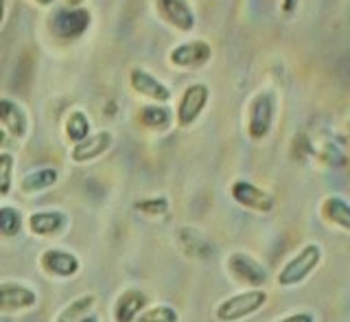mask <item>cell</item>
Segmentation results:
<instances>
[{"instance_id":"30","label":"cell","mask_w":350,"mask_h":322,"mask_svg":"<svg viewBox=\"0 0 350 322\" xmlns=\"http://www.w3.org/2000/svg\"><path fill=\"white\" fill-rule=\"evenodd\" d=\"M66 3H68V7H81L85 0H66Z\"/></svg>"},{"instance_id":"21","label":"cell","mask_w":350,"mask_h":322,"mask_svg":"<svg viewBox=\"0 0 350 322\" xmlns=\"http://www.w3.org/2000/svg\"><path fill=\"white\" fill-rule=\"evenodd\" d=\"M94 303H96V298L92 294H83L79 298H75L68 305H64V309L57 314L55 322H79L94 307Z\"/></svg>"},{"instance_id":"23","label":"cell","mask_w":350,"mask_h":322,"mask_svg":"<svg viewBox=\"0 0 350 322\" xmlns=\"http://www.w3.org/2000/svg\"><path fill=\"white\" fill-rule=\"evenodd\" d=\"M14 171H16V156L11 151H0V197H9L14 191Z\"/></svg>"},{"instance_id":"16","label":"cell","mask_w":350,"mask_h":322,"mask_svg":"<svg viewBox=\"0 0 350 322\" xmlns=\"http://www.w3.org/2000/svg\"><path fill=\"white\" fill-rule=\"evenodd\" d=\"M320 217L324 224L350 235V202L342 195H326L320 204Z\"/></svg>"},{"instance_id":"3","label":"cell","mask_w":350,"mask_h":322,"mask_svg":"<svg viewBox=\"0 0 350 322\" xmlns=\"http://www.w3.org/2000/svg\"><path fill=\"white\" fill-rule=\"evenodd\" d=\"M269 294L267 290H243L232 296L224 298L221 303L215 307L217 322H241L247 320L254 314H258L262 307L267 305Z\"/></svg>"},{"instance_id":"7","label":"cell","mask_w":350,"mask_h":322,"mask_svg":"<svg viewBox=\"0 0 350 322\" xmlns=\"http://www.w3.org/2000/svg\"><path fill=\"white\" fill-rule=\"evenodd\" d=\"M230 197H232L241 208L252 210V213H258V215H267L276 208V199H273L269 191H265L262 186L250 180H243V177H239V180L230 184Z\"/></svg>"},{"instance_id":"4","label":"cell","mask_w":350,"mask_h":322,"mask_svg":"<svg viewBox=\"0 0 350 322\" xmlns=\"http://www.w3.org/2000/svg\"><path fill=\"white\" fill-rule=\"evenodd\" d=\"M90 25L92 16L85 7H57L49 18L51 33L64 42L79 40Z\"/></svg>"},{"instance_id":"20","label":"cell","mask_w":350,"mask_h":322,"mask_svg":"<svg viewBox=\"0 0 350 322\" xmlns=\"http://www.w3.org/2000/svg\"><path fill=\"white\" fill-rule=\"evenodd\" d=\"M64 127H66V136H68V140L72 143V145L92 134L90 119H88V114L83 112V110H72V112L66 116Z\"/></svg>"},{"instance_id":"12","label":"cell","mask_w":350,"mask_h":322,"mask_svg":"<svg viewBox=\"0 0 350 322\" xmlns=\"http://www.w3.org/2000/svg\"><path fill=\"white\" fill-rule=\"evenodd\" d=\"M156 3L158 16L167 22L169 27L182 33H191L197 25V16L189 0H153Z\"/></svg>"},{"instance_id":"6","label":"cell","mask_w":350,"mask_h":322,"mask_svg":"<svg viewBox=\"0 0 350 322\" xmlns=\"http://www.w3.org/2000/svg\"><path fill=\"white\" fill-rule=\"evenodd\" d=\"M208 101H211V88L202 82H195L191 86L184 88V92L178 101V108H175V123H178L180 129L191 127L197 119L202 116V112L206 110Z\"/></svg>"},{"instance_id":"13","label":"cell","mask_w":350,"mask_h":322,"mask_svg":"<svg viewBox=\"0 0 350 322\" xmlns=\"http://www.w3.org/2000/svg\"><path fill=\"white\" fill-rule=\"evenodd\" d=\"M129 86L134 88L140 97L149 99L151 103H164V106H167L171 101V88L164 82H160L153 73L140 69V66H136V69L129 71Z\"/></svg>"},{"instance_id":"10","label":"cell","mask_w":350,"mask_h":322,"mask_svg":"<svg viewBox=\"0 0 350 322\" xmlns=\"http://www.w3.org/2000/svg\"><path fill=\"white\" fill-rule=\"evenodd\" d=\"M114 145V134L109 129H98L92 132L90 136L75 143L70 147V160L75 164H88V162H94L112 149Z\"/></svg>"},{"instance_id":"9","label":"cell","mask_w":350,"mask_h":322,"mask_svg":"<svg viewBox=\"0 0 350 322\" xmlns=\"http://www.w3.org/2000/svg\"><path fill=\"white\" fill-rule=\"evenodd\" d=\"M38 305V292L31 285H22L16 281L0 283V314L14 316L25 314L36 309Z\"/></svg>"},{"instance_id":"19","label":"cell","mask_w":350,"mask_h":322,"mask_svg":"<svg viewBox=\"0 0 350 322\" xmlns=\"http://www.w3.org/2000/svg\"><path fill=\"white\" fill-rule=\"evenodd\" d=\"M173 112L171 108H167L164 103H149V106H142L140 108V123L149 127V129H158V132H164L169 129L171 123H173Z\"/></svg>"},{"instance_id":"31","label":"cell","mask_w":350,"mask_h":322,"mask_svg":"<svg viewBox=\"0 0 350 322\" xmlns=\"http://www.w3.org/2000/svg\"><path fill=\"white\" fill-rule=\"evenodd\" d=\"M79 322H101V320H98L96 316H83V318H81Z\"/></svg>"},{"instance_id":"8","label":"cell","mask_w":350,"mask_h":322,"mask_svg":"<svg viewBox=\"0 0 350 322\" xmlns=\"http://www.w3.org/2000/svg\"><path fill=\"white\" fill-rule=\"evenodd\" d=\"M213 60V47L206 40H189L180 42L169 51V64L180 71L202 69Z\"/></svg>"},{"instance_id":"18","label":"cell","mask_w":350,"mask_h":322,"mask_svg":"<svg viewBox=\"0 0 350 322\" xmlns=\"http://www.w3.org/2000/svg\"><path fill=\"white\" fill-rule=\"evenodd\" d=\"M59 180V171L55 166H38L29 173L22 175L20 180V188L25 195H33V193H42L46 188H53Z\"/></svg>"},{"instance_id":"29","label":"cell","mask_w":350,"mask_h":322,"mask_svg":"<svg viewBox=\"0 0 350 322\" xmlns=\"http://www.w3.org/2000/svg\"><path fill=\"white\" fill-rule=\"evenodd\" d=\"M31 3H36L38 7H51L55 0H31Z\"/></svg>"},{"instance_id":"2","label":"cell","mask_w":350,"mask_h":322,"mask_svg":"<svg viewBox=\"0 0 350 322\" xmlns=\"http://www.w3.org/2000/svg\"><path fill=\"white\" fill-rule=\"evenodd\" d=\"M278 114V97L273 90H258L247 103V136L252 140H265Z\"/></svg>"},{"instance_id":"15","label":"cell","mask_w":350,"mask_h":322,"mask_svg":"<svg viewBox=\"0 0 350 322\" xmlns=\"http://www.w3.org/2000/svg\"><path fill=\"white\" fill-rule=\"evenodd\" d=\"M66 224H68V215L55 208L36 210L29 215V230L36 237H57L66 230Z\"/></svg>"},{"instance_id":"25","label":"cell","mask_w":350,"mask_h":322,"mask_svg":"<svg viewBox=\"0 0 350 322\" xmlns=\"http://www.w3.org/2000/svg\"><path fill=\"white\" fill-rule=\"evenodd\" d=\"M136 322H180V314L171 305H153L142 309Z\"/></svg>"},{"instance_id":"22","label":"cell","mask_w":350,"mask_h":322,"mask_svg":"<svg viewBox=\"0 0 350 322\" xmlns=\"http://www.w3.org/2000/svg\"><path fill=\"white\" fill-rule=\"evenodd\" d=\"M22 226H25V219L16 206H0V237H16L20 235Z\"/></svg>"},{"instance_id":"14","label":"cell","mask_w":350,"mask_h":322,"mask_svg":"<svg viewBox=\"0 0 350 322\" xmlns=\"http://www.w3.org/2000/svg\"><path fill=\"white\" fill-rule=\"evenodd\" d=\"M0 127L14 140H25L29 136V116L16 99L0 97Z\"/></svg>"},{"instance_id":"1","label":"cell","mask_w":350,"mask_h":322,"mask_svg":"<svg viewBox=\"0 0 350 322\" xmlns=\"http://www.w3.org/2000/svg\"><path fill=\"white\" fill-rule=\"evenodd\" d=\"M324 257V250L320 243H304V246L284 261V265L276 274V283L278 287H284V290H291V287L302 285L309 276L320 268Z\"/></svg>"},{"instance_id":"27","label":"cell","mask_w":350,"mask_h":322,"mask_svg":"<svg viewBox=\"0 0 350 322\" xmlns=\"http://www.w3.org/2000/svg\"><path fill=\"white\" fill-rule=\"evenodd\" d=\"M11 140H14V138H11V136L7 134V132H5L3 127H0V147H5V149H7V147L11 145ZM7 151H9V149H7Z\"/></svg>"},{"instance_id":"11","label":"cell","mask_w":350,"mask_h":322,"mask_svg":"<svg viewBox=\"0 0 350 322\" xmlns=\"http://www.w3.org/2000/svg\"><path fill=\"white\" fill-rule=\"evenodd\" d=\"M40 268L55 279H72V276L79 274L81 261L70 250L49 248L40 254Z\"/></svg>"},{"instance_id":"5","label":"cell","mask_w":350,"mask_h":322,"mask_svg":"<svg viewBox=\"0 0 350 322\" xmlns=\"http://www.w3.org/2000/svg\"><path fill=\"white\" fill-rule=\"evenodd\" d=\"M226 270L230 274V279L239 283L241 287L247 290H265V285L269 281V274L265 270V265L256 261L247 252H232L226 259Z\"/></svg>"},{"instance_id":"17","label":"cell","mask_w":350,"mask_h":322,"mask_svg":"<svg viewBox=\"0 0 350 322\" xmlns=\"http://www.w3.org/2000/svg\"><path fill=\"white\" fill-rule=\"evenodd\" d=\"M147 307V294L140 290H125L116 298L112 318L114 322H136V318L142 314V309Z\"/></svg>"},{"instance_id":"28","label":"cell","mask_w":350,"mask_h":322,"mask_svg":"<svg viewBox=\"0 0 350 322\" xmlns=\"http://www.w3.org/2000/svg\"><path fill=\"white\" fill-rule=\"evenodd\" d=\"M5 18H7V0H0V27L5 25Z\"/></svg>"},{"instance_id":"26","label":"cell","mask_w":350,"mask_h":322,"mask_svg":"<svg viewBox=\"0 0 350 322\" xmlns=\"http://www.w3.org/2000/svg\"><path fill=\"white\" fill-rule=\"evenodd\" d=\"M273 322H315V316L311 312H293V314H287Z\"/></svg>"},{"instance_id":"24","label":"cell","mask_w":350,"mask_h":322,"mask_svg":"<svg viewBox=\"0 0 350 322\" xmlns=\"http://www.w3.org/2000/svg\"><path fill=\"white\" fill-rule=\"evenodd\" d=\"M169 199L167 197H145V199H138L134 204V210L140 213L142 217H164L169 213Z\"/></svg>"}]
</instances>
